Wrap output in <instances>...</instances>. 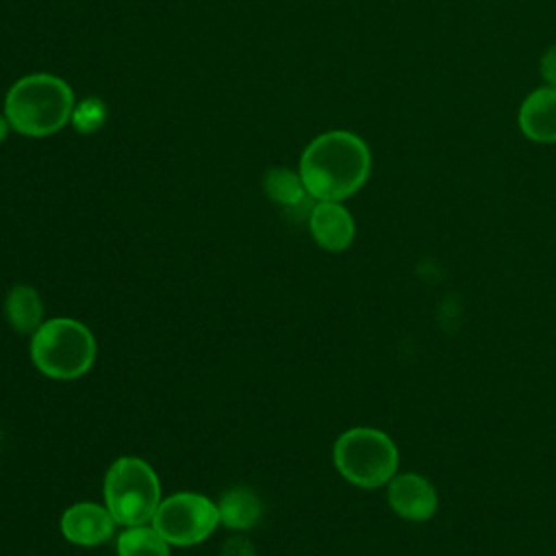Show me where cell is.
I'll return each instance as SVG.
<instances>
[{"label":"cell","mask_w":556,"mask_h":556,"mask_svg":"<svg viewBox=\"0 0 556 556\" xmlns=\"http://www.w3.org/2000/svg\"><path fill=\"white\" fill-rule=\"evenodd\" d=\"M369 169L367 143L354 132L330 130L304 148L298 174L313 200L341 202L365 185Z\"/></svg>","instance_id":"cell-1"},{"label":"cell","mask_w":556,"mask_h":556,"mask_svg":"<svg viewBox=\"0 0 556 556\" xmlns=\"http://www.w3.org/2000/svg\"><path fill=\"white\" fill-rule=\"evenodd\" d=\"M74 113V93L52 74L20 78L4 98V117L11 128L28 137H48L61 130Z\"/></svg>","instance_id":"cell-2"},{"label":"cell","mask_w":556,"mask_h":556,"mask_svg":"<svg viewBox=\"0 0 556 556\" xmlns=\"http://www.w3.org/2000/svg\"><path fill=\"white\" fill-rule=\"evenodd\" d=\"M93 332L74 317L46 319L30 337L33 365L52 380H76L96 363Z\"/></svg>","instance_id":"cell-3"},{"label":"cell","mask_w":556,"mask_h":556,"mask_svg":"<svg viewBox=\"0 0 556 556\" xmlns=\"http://www.w3.org/2000/svg\"><path fill=\"white\" fill-rule=\"evenodd\" d=\"M104 506L122 528L150 523L161 504V482L152 465L139 456L115 458L104 473Z\"/></svg>","instance_id":"cell-4"},{"label":"cell","mask_w":556,"mask_h":556,"mask_svg":"<svg viewBox=\"0 0 556 556\" xmlns=\"http://www.w3.org/2000/svg\"><path fill=\"white\" fill-rule=\"evenodd\" d=\"M397 447L382 430L356 426L339 434L332 447L337 471L361 489H378L389 484L397 473Z\"/></svg>","instance_id":"cell-5"},{"label":"cell","mask_w":556,"mask_h":556,"mask_svg":"<svg viewBox=\"0 0 556 556\" xmlns=\"http://www.w3.org/2000/svg\"><path fill=\"white\" fill-rule=\"evenodd\" d=\"M150 523L169 545L189 547L213 534L219 523V510L211 497L193 491H180L161 500Z\"/></svg>","instance_id":"cell-6"},{"label":"cell","mask_w":556,"mask_h":556,"mask_svg":"<svg viewBox=\"0 0 556 556\" xmlns=\"http://www.w3.org/2000/svg\"><path fill=\"white\" fill-rule=\"evenodd\" d=\"M65 541L78 547H96L115 534V519L106 506L96 502H76L67 506L59 521Z\"/></svg>","instance_id":"cell-7"},{"label":"cell","mask_w":556,"mask_h":556,"mask_svg":"<svg viewBox=\"0 0 556 556\" xmlns=\"http://www.w3.org/2000/svg\"><path fill=\"white\" fill-rule=\"evenodd\" d=\"M389 506L408 521H426L437 513V491L424 476L395 473L387 489Z\"/></svg>","instance_id":"cell-8"},{"label":"cell","mask_w":556,"mask_h":556,"mask_svg":"<svg viewBox=\"0 0 556 556\" xmlns=\"http://www.w3.org/2000/svg\"><path fill=\"white\" fill-rule=\"evenodd\" d=\"M308 228L315 243L328 252H343L356 235L354 219L341 202H315L308 213Z\"/></svg>","instance_id":"cell-9"},{"label":"cell","mask_w":556,"mask_h":556,"mask_svg":"<svg viewBox=\"0 0 556 556\" xmlns=\"http://www.w3.org/2000/svg\"><path fill=\"white\" fill-rule=\"evenodd\" d=\"M519 128L530 141H556V87H539L521 102Z\"/></svg>","instance_id":"cell-10"},{"label":"cell","mask_w":556,"mask_h":556,"mask_svg":"<svg viewBox=\"0 0 556 556\" xmlns=\"http://www.w3.org/2000/svg\"><path fill=\"white\" fill-rule=\"evenodd\" d=\"M4 319L17 334H35L43 319V302L35 287L13 285L4 298Z\"/></svg>","instance_id":"cell-11"},{"label":"cell","mask_w":556,"mask_h":556,"mask_svg":"<svg viewBox=\"0 0 556 556\" xmlns=\"http://www.w3.org/2000/svg\"><path fill=\"white\" fill-rule=\"evenodd\" d=\"M219 510V523H224L230 530H248L256 526L263 513V504L258 495L248 486H232L224 491V495L217 502Z\"/></svg>","instance_id":"cell-12"},{"label":"cell","mask_w":556,"mask_h":556,"mask_svg":"<svg viewBox=\"0 0 556 556\" xmlns=\"http://www.w3.org/2000/svg\"><path fill=\"white\" fill-rule=\"evenodd\" d=\"M117 556H169V543L152 523L128 526L117 534Z\"/></svg>","instance_id":"cell-13"},{"label":"cell","mask_w":556,"mask_h":556,"mask_svg":"<svg viewBox=\"0 0 556 556\" xmlns=\"http://www.w3.org/2000/svg\"><path fill=\"white\" fill-rule=\"evenodd\" d=\"M263 187H265V193L274 202L285 206L287 211L300 208L311 198L306 193V189H304V182H302L300 174H293L289 169H271V172H267V176L263 180Z\"/></svg>","instance_id":"cell-14"},{"label":"cell","mask_w":556,"mask_h":556,"mask_svg":"<svg viewBox=\"0 0 556 556\" xmlns=\"http://www.w3.org/2000/svg\"><path fill=\"white\" fill-rule=\"evenodd\" d=\"M104 106L100 100H85L78 104V109L72 113V119H74V126L83 132H91L96 130L98 126H102L104 122Z\"/></svg>","instance_id":"cell-15"},{"label":"cell","mask_w":556,"mask_h":556,"mask_svg":"<svg viewBox=\"0 0 556 556\" xmlns=\"http://www.w3.org/2000/svg\"><path fill=\"white\" fill-rule=\"evenodd\" d=\"M219 556H256V549H254L252 541H248L245 536H230L222 545Z\"/></svg>","instance_id":"cell-16"},{"label":"cell","mask_w":556,"mask_h":556,"mask_svg":"<svg viewBox=\"0 0 556 556\" xmlns=\"http://www.w3.org/2000/svg\"><path fill=\"white\" fill-rule=\"evenodd\" d=\"M539 70H541V76L547 85L556 87V46H549L545 50V54L541 56L539 61Z\"/></svg>","instance_id":"cell-17"},{"label":"cell","mask_w":556,"mask_h":556,"mask_svg":"<svg viewBox=\"0 0 556 556\" xmlns=\"http://www.w3.org/2000/svg\"><path fill=\"white\" fill-rule=\"evenodd\" d=\"M7 130H9V122H7L4 115H0V143H2L4 137H7Z\"/></svg>","instance_id":"cell-18"}]
</instances>
